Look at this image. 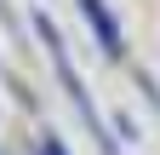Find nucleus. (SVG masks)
Returning <instances> with one entry per match:
<instances>
[{"label": "nucleus", "instance_id": "f257e3e1", "mask_svg": "<svg viewBox=\"0 0 160 155\" xmlns=\"http://www.w3.org/2000/svg\"><path fill=\"white\" fill-rule=\"evenodd\" d=\"M86 12H92V17H97V35H103V46H109V52H114V17H109V12H103V0H86Z\"/></svg>", "mask_w": 160, "mask_h": 155}]
</instances>
